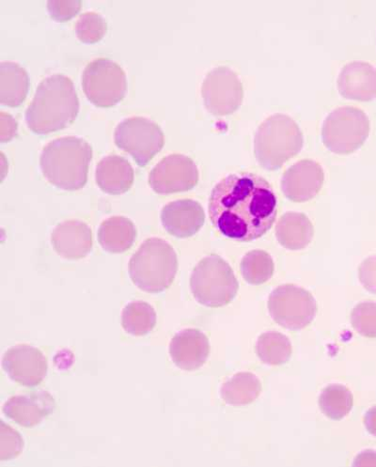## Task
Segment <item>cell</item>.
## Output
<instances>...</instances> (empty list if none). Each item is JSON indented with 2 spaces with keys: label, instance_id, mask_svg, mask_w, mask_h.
<instances>
[{
  "label": "cell",
  "instance_id": "cell-1",
  "mask_svg": "<svg viewBox=\"0 0 376 467\" xmlns=\"http://www.w3.org/2000/svg\"><path fill=\"white\" fill-rule=\"evenodd\" d=\"M208 212L213 226L237 242L264 236L276 222L277 201L271 184L250 172L231 173L212 190Z\"/></svg>",
  "mask_w": 376,
  "mask_h": 467
},
{
  "label": "cell",
  "instance_id": "cell-2",
  "mask_svg": "<svg viewBox=\"0 0 376 467\" xmlns=\"http://www.w3.org/2000/svg\"><path fill=\"white\" fill-rule=\"evenodd\" d=\"M79 112V101L73 81L55 74L38 86L33 102L26 111V126L37 135H47L71 126Z\"/></svg>",
  "mask_w": 376,
  "mask_h": 467
},
{
  "label": "cell",
  "instance_id": "cell-3",
  "mask_svg": "<svg viewBox=\"0 0 376 467\" xmlns=\"http://www.w3.org/2000/svg\"><path fill=\"white\" fill-rule=\"evenodd\" d=\"M92 148L85 140L66 137L50 141L41 153L40 166L45 178L55 188L77 192L88 181Z\"/></svg>",
  "mask_w": 376,
  "mask_h": 467
},
{
  "label": "cell",
  "instance_id": "cell-4",
  "mask_svg": "<svg viewBox=\"0 0 376 467\" xmlns=\"http://www.w3.org/2000/svg\"><path fill=\"white\" fill-rule=\"evenodd\" d=\"M303 145V133L296 120L288 115L276 113L257 129L255 154L263 169L273 171L295 158Z\"/></svg>",
  "mask_w": 376,
  "mask_h": 467
},
{
  "label": "cell",
  "instance_id": "cell-5",
  "mask_svg": "<svg viewBox=\"0 0 376 467\" xmlns=\"http://www.w3.org/2000/svg\"><path fill=\"white\" fill-rule=\"evenodd\" d=\"M178 271L174 248L158 237L147 239L130 262V276L140 290L160 294L169 289Z\"/></svg>",
  "mask_w": 376,
  "mask_h": 467
},
{
  "label": "cell",
  "instance_id": "cell-6",
  "mask_svg": "<svg viewBox=\"0 0 376 467\" xmlns=\"http://www.w3.org/2000/svg\"><path fill=\"white\" fill-rule=\"evenodd\" d=\"M191 290L199 304L215 308L235 298L239 284L231 265L221 256L213 254L201 260L193 269Z\"/></svg>",
  "mask_w": 376,
  "mask_h": 467
},
{
  "label": "cell",
  "instance_id": "cell-7",
  "mask_svg": "<svg viewBox=\"0 0 376 467\" xmlns=\"http://www.w3.org/2000/svg\"><path fill=\"white\" fill-rule=\"evenodd\" d=\"M370 130V119L362 109L344 106L335 109L326 118L322 140L331 152L348 155L363 146Z\"/></svg>",
  "mask_w": 376,
  "mask_h": 467
},
{
  "label": "cell",
  "instance_id": "cell-8",
  "mask_svg": "<svg viewBox=\"0 0 376 467\" xmlns=\"http://www.w3.org/2000/svg\"><path fill=\"white\" fill-rule=\"evenodd\" d=\"M81 82L88 100L102 109L116 106L128 91L127 75L115 61L105 57L93 59L88 64Z\"/></svg>",
  "mask_w": 376,
  "mask_h": 467
},
{
  "label": "cell",
  "instance_id": "cell-9",
  "mask_svg": "<svg viewBox=\"0 0 376 467\" xmlns=\"http://www.w3.org/2000/svg\"><path fill=\"white\" fill-rule=\"evenodd\" d=\"M114 141L144 168L163 149L165 137L158 123L143 117H131L118 124Z\"/></svg>",
  "mask_w": 376,
  "mask_h": 467
},
{
  "label": "cell",
  "instance_id": "cell-10",
  "mask_svg": "<svg viewBox=\"0 0 376 467\" xmlns=\"http://www.w3.org/2000/svg\"><path fill=\"white\" fill-rule=\"evenodd\" d=\"M268 311L272 319L288 330H301L315 320L318 304L313 296L295 285L276 288L268 298Z\"/></svg>",
  "mask_w": 376,
  "mask_h": 467
},
{
  "label": "cell",
  "instance_id": "cell-11",
  "mask_svg": "<svg viewBox=\"0 0 376 467\" xmlns=\"http://www.w3.org/2000/svg\"><path fill=\"white\" fill-rule=\"evenodd\" d=\"M202 98L206 109L216 117L237 111L244 99V87L238 75L227 67H218L205 77Z\"/></svg>",
  "mask_w": 376,
  "mask_h": 467
},
{
  "label": "cell",
  "instance_id": "cell-12",
  "mask_svg": "<svg viewBox=\"0 0 376 467\" xmlns=\"http://www.w3.org/2000/svg\"><path fill=\"white\" fill-rule=\"evenodd\" d=\"M200 180L196 163L186 155L174 153L164 158L149 174L151 189L161 195L193 190Z\"/></svg>",
  "mask_w": 376,
  "mask_h": 467
},
{
  "label": "cell",
  "instance_id": "cell-13",
  "mask_svg": "<svg viewBox=\"0 0 376 467\" xmlns=\"http://www.w3.org/2000/svg\"><path fill=\"white\" fill-rule=\"evenodd\" d=\"M3 368L15 383L22 387L35 388L45 380L48 365L40 349L28 345H18L5 353Z\"/></svg>",
  "mask_w": 376,
  "mask_h": 467
},
{
  "label": "cell",
  "instance_id": "cell-14",
  "mask_svg": "<svg viewBox=\"0 0 376 467\" xmlns=\"http://www.w3.org/2000/svg\"><path fill=\"white\" fill-rule=\"evenodd\" d=\"M325 171L317 161L304 160L297 162L282 175L281 190L293 202H307L322 191Z\"/></svg>",
  "mask_w": 376,
  "mask_h": 467
},
{
  "label": "cell",
  "instance_id": "cell-15",
  "mask_svg": "<svg viewBox=\"0 0 376 467\" xmlns=\"http://www.w3.org/2000/svg\"><path fill=\"white\" fill-rule=\"evenodd\" d=\"M56 409L54 397L47 391H31L11 397L3 409L4 414L21 427L41 424Z\"/></svg>",
  "mask_w": 376,
  "mask_h": 467
},
{
  "label": "cell",
  "instance_id": "cell-16",
  "mask_svg": "<svg viewBox=\"0 0 376 467\" xmlns=\"http://www.w3.org/2000/svg\"><path fill=\"white\" fill-rule=\"evenodd\" d=\"M162 223L169 234L182 239L190 238L204 227L205 212L194 200H178L163 207Z\"/></svg>",
  "mask_w": 376,
  "mask_h": 467
},
{
  "label": "cell",
  "instance_id": "cell-17",
  "mask_svg": "<svg viewBox=\"0 0 376 467\" xmlns=\"http://www.w3.org/2000/svg\"><path fill=\"white\" fill-rule=\"evenodd\" d=\"M337 88L343 99L370 102L376 99V68L366 61H351L341 68Z\"/></svg>",
  "mask_w": 376,
  "mask_h": 467
},
{
  "label": "cell",
  "instance_id": "cell-18",
  "mask_svg": "<svg viewBox=\"0 0 376 467\" xmlns=\"http://www.w3.org/2000/svg\"><path fill=\"white\" fill-rule=\"evenodd\" d=\"M209 354V339L199 329L182 330L172 337L170 344V356L172 362L185 371L201 368L206 363Z\"/></svg>",
  "mask_w": 376,
  "mask_h": 467
},
{
  "label": "cell",
  "instance_id": "cell-19",
  "mask_svg": "<svg viewBox=\"0 0 376 467\" xmlns=\"http://www.w3.org/2000/svg\"><path fill=\"white\" fill-rule=\"evenodd\" d=\"M56 254L67 260L85 258L92 248L90 228L80 221H67L58 224L51 234Z\"/></svg>",
  "mask_w": 376,
  "mask_h": 467
},
{
  "label": "cell",
  "instance_id": "cell-20",
  "mask_svg": "<svg viewBox=\"0 0 376 467\" xmlns=\"http://www.w3.org/2000/svg\"><path fill=\"white\" fill-rule=\"evenodd\" d=\"M135 172L131 162L119 155H109L98 165L97 183L110 195L127 193L134 183Z\"/></svg>",
  "mask_w": 376,
  "mask_h": 467
},
{
  "label": "cell",
  "instance_id": "cell-21",
  "mask_svg": "<svg viewBox=\"0 0 376 467\" xmlns=\"http://www.w3.org/2000/svg\"><path fill=\"white\" fill-rule=\"evenodd\" d=\"M277 242L289 251H301L315 237V228L308 217L297 212L282 215L276 225Z\"/></svg>",
  "mask_w": 376,
  "mask_h": 467
},
{
  "label": "cell",
  "instance_id": "cell-22",
  "mask_svg": "<svg viewBox=\"0 0 376 467\" xmlns=\"http://www.w3.org/2000/svg\"><path fill=\"white\" fill-rule=\"evenodd\" d=\"M98 237L104 251L120 254L132 247L137 238V229L128 217L116 215L102 223Z\"/></svg>",
  "mask_w": 376,
  "mask_h": 467
},
{
  "label": "cell",
  "instance_id": "cell-23",
  "mask_svg": "<svg viewBox=\"0 0 376 467\" xmlns=\"http://www.w3.org/2000/svg\"><path fill=\"white\" fill-rule=\"evenodd\" d=\"M29 78L26 71L16 62L4 61L0 65V104L20 107L28 92Z\"/></svg>",
  "mask_w": 376,
  "mask_h": 467
},
{
  "label": "cell",
  "instance_id": "cell-24",
  "mask_svg": "<svg viewBox=\"0 0 376 467\" xmlns=\"http://www.w3.org/2000/svg\"><path fill=\"white\" fill-rule=\"evenodd\" d=\"M262 383L253 372H238L226 381L221 390L223 400L230 406L244 407L253 403L262 392Z\"/></svg>",
  "mask_w": 376,
  "mask_h": 467
},
{
  "label": "cell",
  "instance_id": "cell-25",
  "mask_svg": "<svg viewBox=\"0 0 376 467\" xmlns=\"http://www.w3.org/2000/svg\"><path fill=\"white\" fill-rule=\"evenodd\" d=\"M256 352L265 364L278 366L290 360L293 348L288 337L279 332L269 331L258 337Z\"/></svg>",
  "mask_w": 376,
  "mask_h": 467
},
{
  "label": "cell",
  "instance_id": "cell-26",
  "mask_svg": "<svg viewBox=\"0 0 376 467\" xmlns=\"http://www.w3.org/2000/svg\"><path fill=\"white\" fill-rule=\"evenodd\" d=\"M158 316L154 308L143 301H134L124 306L121 314L123 330L132 336L142 337L155 327Z\"/></svg>",
  "mask_w": 376,
  "mask_h": 467
},
{
  "label": "cell",
  "instance_id": "cell-27",
  "mask_svg": "<svg viewBox=\"0 0 376 467\" xmlns=\"http://www.w3.org/2000/svg\"><path fill=\"white\" fill-rule=\"evenodd\" d=\"M319 408L329 419L339 421L346 418L354 406V396L342 385H329L320 394Z\"/></svg>",
  "mask_w": 376,
  "mask_h": 467
},
{
  "label": "cell",
  "instance_id": "cell-28",
  "mask_svg": "<svg viewBox=\"0 0 376 467\" xmlns=\"http://www.w3.org/2000/svg\"><path fill=\"white\" fill-rule=\"evenodd\" d=\"M275 265L272 257L264 251L247 253L240 264L241 275L248 285H262L273 276Z\"/></svg>",
  "mask_w": 376,
  "mask_h": 467
},
{
  "label": "cell",
  "instance_id": "cell-29",
  "mask_svg": "<svg viewBox=\"0 0 376 467\" xmlns=\"http://www.w3.org/2000/svg\"><path fill=\"white\" fill-rule=\"evenodd\" d=\"M108 24L105 18L94 12L81 15L76 24L77 36L85 44H97L107 35Z\"/></svg>",
  "mask_w": 376,
  "mask_h": 467
},
{
  "label": "cell",
  "instance_id": "cell-30",
  "mask_svg": "<svg viewBox=\"0 0 376 467\" xmlns=\"http://www.w3.org/2000/svg\"><path fill=\"white\" fill-rule=\"evenodd\" d=\"M351 324L360 335L376 337V303L365 301L358 304L351 313Z\"/></svg>",
  "mask_w": 376,
  "mask_h": 467
},
{
  "label": "cell",
  "instance_id": "cell-31",
  "mask_svg": "<svg viewBox=\"0 0 376 467\" xmlns=\"http://www.w3.org/2000/svg\"><path fill=\"white\" fill-rule=\"evenodd\" d=\"M24 449V441L18 431L0 423V461H10L18 457Z\"/></svg>",
  "mask_w": 376,
  "mask_h": 467
},
{
  "label": "cell",
  "instance_id": "cell-32",
  "mask_svg": "<svg viewBox=\"0 0 376 467\" xmlns=\"http://www.w3.org/2000/svg\"><path fill=\"white\" fill-rule=\"evenodd\" d=\"M80 2H49L48 12L53 19L65 22L72 19L80 10Z\"/></svg>",
  "mask_w": 376,
  "mask_h": 467
},
{
  "label": "cell",
  "instance_id": "cell-33",
  "mask_svg": "<svg viewBox=\"0 0 376 467\" xmlns=\"http://www.w3.org/2000/svg\"><path fill=\"white\" fill-rule=\"evenodd\" d=\"M360 282L370 293L376 295V255L366 258L359 267Z\"/></svg>",
  "mask_w": 376,
  "mask_h": 467
},
{
  "label": "cell",
  "instance_id": "cell-34",
  "mask_svg": "<svg viewBox=\"0 0 376 467\" xmlns=\"http://www.w3.org/2000/svg\"><path fill=\"white\" fill-rule=\"evenodd\" d=\"M0 130H2V142H8L12 140L17 131V122L16 120L10 115L5 112H2V124H0Z\"/></svg>",
  "mask_w": 376,
  "mask_h": 467
},
{
  "label": "cell",
  "instance_id": "cell-35",
  "mask_svg": "<svg viewBox=\"0 0 376 467\" xmlns=\"http://www.w3.org/2000/svg\"><path fill=\"white\" fill-rule=\"evenodd\" d=\"M364 425L368 432L376 438V406L366 412L364 416Z\"/></svg>",
  "mask_w": 376,
  "mask_h": 467
},
{
  "label": "cell",
  "instance_id": "cell-36",
  "mask_svg": "<svg viewBox=\"0 0 376 467\" xmlns=\"http://www.w3.org/2000/svg\"><path fill=\"white\" fill-rule=\"evenodd\" d=\"M354 465H376V452L366 451L357 456Z\"/></svg>",
  "mask_w": 376,
  "mask_h": 467
}]
</instances>
